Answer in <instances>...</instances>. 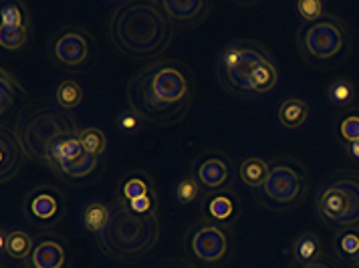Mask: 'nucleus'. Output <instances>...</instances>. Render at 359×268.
<instances>
[{
    "instance_id": "6",
    "label": "nucleus",
    "mask_w": 359,
    "mask_h": 268,
    "mask_svg": "<svg viewBox=\"0 0 359 268\" xmlns=\"http://www.w3.org/2000/svg\"><path fill=\"white\" fill-rule=\"evenodd\" d=\"M126 95H128L131 111L144 123H151L158 127L178 123L180 119L188 113V107H190V103L170 107V105H163L162 101H158V97L154 95V89H151V67L149 65L140 69L131 77L128 89H126Z\"/></svg>"
},
{
    "instance_id": "15",
    "label": "nucleus",
    "mask_w": 359,
    "mask_h": 268,
    "mask_svg": "<svg viewBox=\"0 0 359 268\" xmlns=\"http://www.w3.org/2000/svg\"><path fill=\"white\" fill-rule=\"evenodd\" d=\"M0 151H2V168H0V178L2 182L13 180L18 174V169L22 168V155H27L20 141L13 129H8L6 125L0 127Z\"/></svg>"
},
{
    "instance_id": "7",
    "label": "nucleus",
    "mask_w": 359,
    "mask_h": 268,
    "mask_svg": "<svg viewBox=\"0 0 359 268\" xmlns=\"http://www.w3.org/2000/svg\"><path fill=\"white\" fill-rule=\"evenodd\" d=\"M297 45L305 59L327 61L345 49L347 33L339 18L325 17L317 22L301 27L297 34Z\"/></svg>"
},
{
    "instance_id": "36",
    "label": "nucleus",
    "mask_w": 359,
    "mask_h": 268,
    "mask_svg": "<svg viewBox=\"0 0 359 268\" xmlns=\"http://www.w3.org/2000/svg\"><path fill=\"white\" fill-rule=\"evenodd\" d=\"M130 206L131 212L140 214V216H149V214H158V198H156V192L142 196V198H135V200L126 202Z\"/></svg>"
},
{
    "instance_id": "35",
    "label": "nucleus",
    "mask_w": 359,
    "mask_h": 268,
    "mask_svg": "<svg viewBox=\"0 0 359 268\" xmlns=\"http://www.w3.org/2000/svg\"><path fill=\"white\" fill-rule=\"evenodd\" d=\"M294 10H297V15L303 18L307 24H311V22L321 20L323 13H325V6H323L321 0H299L294 4Z\"/></svg>"
},
{
    "instance_id": "14",
    "label": "nucleus",
    "mask_w": 359,
    "mask_h": 268,
    "mask_svg": "<svg viewBox=\"0 0 359 268\" xmlns=\"http://www.w3.org/2000/svg\"><path fill=\"white\" fill-rule=\"evenodd\" d=\"M202 214L206 222L226 228V226H232L241 216V202L229 190L212 192V194H206L202 200Z\"/></svg>"
},
{
    "instance_id": "40",
    "label": "nucleus",
    "mask_w": 359,
    "mask_h": 268,
    "mask_svg": "<svg viewBox=\"0 0 359 268\" xmlns=\"http://www.w3.org/2000/svg\"><path fill=\"white\" fill-rule=\"evenodd\" d=\"M347 153H349L353 160H359V141H351V143H347Z\"/></svg>"
},
{
    "instance_id": "18",
    "label": "nucleus",
    "mask_w": 359,
    "mask_h": 268,
    "mask_svg": "<svg viewBox=\"0 0 359 268\" xmlns=\"http://www.w3.org/2000/svg\"><path fill=\"white\" fill-rule=\"evenodd\" d=\"M278 83V67L277 61L269 55L266 59H262L261 63L257 65V69L250 75L248 81V89H250V97L257 95H266L271 93Z\"/></svg>"
},
{
    "instance_id": "3",
    "label": "nucleus",
    "mask_w": 359,
    "mask_h": 268,
    "mask_svg": "<svg viewBox=\"0 0 359 268\" xmlns=\"http://www.w3.org/2000/svg\"><path fill=\"white\" fill-rule=\"evenodd\" d=\"M79 125L71 113L61 107L33 105L18 115L15 123V135L20 141L27 157L39 164L50 166L49 150L59 135L79 134Z\"/></svg>"
},
{
    "instance_id": "16",
    "label": "nucleus",
    "mask_w": 359,
    "mask_h": 268,
    "mask_svg": "<svg viewBox=\"0 0 359 268\" xmlns=\"http://www.w3.org/2000/svg\"><path fill=\"white\" fill-rule=\"evenodd\" d=\"M29 262L34 268H63L67 262L65 246L55 238L39 240Z\"/></svg>"
},
{
    "instance_id": "32",
    "label": "nucleus",
    "mask_w": 359,
    "mask_h": 268,
    "mask_svg": "<svg viewBox=\"0 0 359 268\" xmlns=\"http://www.w3.org/2000/svg\"><path fill=\"white\" fill-rule=\"evenodd\" d=\"M327 99L335 107H349L355 99V87L347 79H335L327 87Z\"/></svg>"
},
{
    "instance_id": "29",
    "label": "nucleus",
    "mask_w": 359,
    "mask_h": 268,
    "mask_svg": "<svg viewBox=\"0 0 359 268\" xmlns=\"http://www.w3.org/2000/svg\"><path fill=\"white\" fill-rule=\"evenodd\" d=\"M174 198H176V202H178L180 206L190 208V206H194L196 202L204 200V190L200 188V184L196 182V178H194L192 174H188V176L178 178V182L174 184Z\"/></svg>"
},
{
    "instance_id": "33",
    "label": "nucleus",
    "mask_w": 359,
    "mask_h": 268,
    "mask_svg": "<svg viewBox=\"0 0 359 268\" xmlns=\"http://www.w3.org/2000/svg\"><path fill=\"white\" fill-rule=\"evenodd\" d=\"M2 24L4 27H17V29H29V13L22 2H2L0 6Z\"/></svg>"
},
{
    "instance_id": "13",
    "label": "nucleus",
    "mask_w": 359,
    "mask_h": 268,
    "mask_svg": "<svg viewBox=\"0 0 359 268\" xmlns=\"http://www.w3.org/2000/svg\"><path fill=\"white\" fill-rule=\"evenodd\" d=\"M269 55L271 52H269V49L264 45L257 43V41H248L238 65L232 69L224 79H220V85L229 93L241 95V97H250V89H248L250 75H252V71L257 69V65L261 63L262 59H266Z\"/></svg>"
},
{
    "instance_id": "8",
    "label": "nucleus",
    "mask_w": 359,
    "mask_h": 268,
    "mask_svg": "<svg viewBox=\"0 0 359 268\" xmlns=\"http://www.w3.org/2000/svg\"><path fill=\"white\" fill-rule=\"evenodd\" d=\"M151 67V89L163 105L176 107L192 101V73L182 61H160Z\"/></svg>"
},
{
    "instance_id": "42",
    "label": "nucleus",
    "mask_w": 359,
    "mask_h": 268,
    "mask_svg": "<svg viewBox=\"0 0 359 268\" xmlns=\"http://www.w3.org/2000/svg\"><path fill=\"white\" fill-rule=\"evenodd\" d=\"M174 268H182V267H174Z\"/></svg>"
},
{
    "instance_id": "20",
    "label": "nucleus",
    "mask_w": 359,
    "mask_h": 268,
    "mask_svg": "<svg viewBox=\"0 0 359 268\" xmlns=\"http://www.w3.org/2000/svg\"><path fill=\"white\" fill-rule=\"evenodd\" d=\"M83 151L85 150H83L81 141H79V135H59V137L53 141V146H50L49 150V168L53 169V171H57V166H59V164H65V162H71V160H77Z\"/></svg>"
},
{
    "instance_id": "23",
    "label": "nucleus",
    "mask_w": 359,
    "mask_h": 268,
    "mask_svg": "<svg viewBox=\"0 0 359 268\" xmlns=\"http://www.w3.org/2000/svg\"><path fill=\"white\" fill-rule=\"evenodd\" d=\"M309 118V103L301 97H287L278 105L277 119L285 129H299Z\"/></svg>"
},
{
    "instance_id": "26",
    "label": "nucleus",
    "mask_w": 359,
    "mask_h": 268,
    "mask_svg": "<svg viewBox=\"0 0 359 268\" xmlns=\"http://www.w3.org/2000/svg\"><path fill=\"white\" fill-rule=\"evenodd\" d=\"M321 238L315 234V232H303L294 240L293 244V254L297 265H311V262H317L321 258Z\"/></svg>"
},
{
    "instance_id": "28",
    "label": "nucleus",
    "mask_w": 359,
    "mask_h": 268,
    "mask_svg": "<svg viewBox=\"0 0 359 268\" xmlns=\"http://www.w3.org/2000/svg\"><path fill=\"white\" fill-rule=\"evenodd\" d=\"M99 157L83 151L81 155L77 160H71V162H65V164H59L57 166V176L61 178H87L91 176L95 168H97Z\"/></svg>"
},
{
    "instance_id": "27",
    "label": "nucleus",
    "mask_w": 359,
    "mask_h": 268,
    "mask_svg": "<svg viewBox=\"0 0 359 268\" xmlns=\"http://www.w3.org/2000/svg\"><path fill=\"white\" fill-rule=\"evenodd\" d=\"M333 248L337 252V256L347 262H355L359 260V228H341L335 240H333Z\"/></svg>"
},
{
    "instance_id": "12",
    "label": "nucleus",
    "mask_w": 359,
    "mask_h": 268,
    "mask_svg": "<svg viewBox=\"0 0 359 268\" xmlns=\"http://www.w3.org/2000/svg\"><path fill=\"white\" fill-rule=\"evenodd\" d=\"M192 176L204 194L222 192L230 184V160L220 151H206L194 160Z\"/></svg>"
},
{
    "instance_id": "5",
    "label": "nucleus",
    "mask_w": 359,
    "mask_h": 268,
    "mask_svg": "<svg viewBox=\"0 0 359 268\" xmlns=\"http://www.w3.org/2000/svg\"><path fill=\"white\" fill-rule=\"evenodd\" d=\"M307 176L303 166L289 155L271 160L269 178L259 190V202L273 212H283L303 200Z\"/></svg>"
},
{
    "instance_id": "30",
    "label": "nucleus",
    "mask_w": 359,
    "mask_h": 268,
    "mask_svg": "<svg viewBox=\"0 0 359 268\" xmlns=\"http://www.w3.org/2000/svg\"><path fill=\"white\" fill-rule=\"evenodd\" d=\"M83 101V89L81 85L73 79H63L55 87V103L57 107L65 109V111H73L77 105H81Z\"/></svg>"
},
{
    "instance_id": "19",
    "label": "nucleus",
    "mask_w": 359,
    "mask_h": 268,
    "mask_svg": "<svg viewBox=\"0 0 359 268\" xmlns=\"http://www.w3.org/2000/svg\"><path fill=\"white\" fill-rule=\"evenodd\" d=\"M154 192V182L149 178V174L142 169H131L121 180H119V192L117 198L123 202H131L135 198H142Z\"/></svg>"
},
{
    "instance_id": "2",
    "label": "nucleus",
    "mask_w": 359,
    "mask_h": 268,
    "mask_svg": "<svg viewBox=\"0 0 359 268\" xmlns=\"http://www.w3.org/2000/svg\"><path fill=\"white\" fill-rule=\"evenodd\" d=\"M160 236L158 214L140 216L131 212L130 206L121 198L111 202V218L107 228L97 236L101 251L109 256L128 260L149 252Z\"/></svg>"
},
{
    "instance_id": "39",
    "label": "nucleus",
    "mask_w": 359,
    "mask_h": 268,
    "mask_svg": "<svg viewBox=\"0 0 359 268\" xmlns=\"http://www.w3.org/2000/svg\"><path fill=\"white\" fill-rule=\"evenodd\" d=\"M294 268H335L329 262H323V260H317V262H311V265H297Z\"/></svg>"
},
{
    "instance_id": "4",
    "label": "nucleus",
    "mask_w": 359,
    "mask_h": 268,
    "mask_svg": "<svg viewBox=\"0 0 359 268\" xmlns=\"http://www.w3.org/2000/svg\"><path fill=\"white\" fill-rule=\"evenodd\" d=\"M315 210L325 224L353 228L359 224V174L341 171L319 188Z\"/></svg>"
},
{
    "instance_id": "44",
    "label": "nucleus",
    "mask_w": 359,
    "mask_h": 268,
    "mask_svg": "<svg viewBox=\"0 0 359 268\" xmlns=\"http://www.w3.org/2000/svg\"><path fill=\"white\" fill-rule=\"evenodd\" d=\"M144 268H147V267H144Z\"/></svg>"
},
{
    "instance_id": "31",
    "label": "nucleus",
    "mask_w": 359,
    "mask_h": 268,
    "mask_svg": "<svg viewBox=\"0 0 359 268\" xmlns=\"http://www.w3.org/2000/svg\"><path fill=\"white\" fill-rule=\"evenodd\" d=\"M77 135H79L83 150L95 157H101L107 150V135L103 134V129L97 125H85Z\"/></svg>"
},
{
    "instance_id": "10",
    "label": "nucleus",
    "mask_w": 359,
    "mask_h": 268,
    "mask_svg": "<svg viewBox=\"0 0 359 268\" xmlns=\"http://www.w3.org/2000/svg\"><path fill=\"white\" fill-rule=\"evenodd\" d=\"M91 49H93L91 36L79 27H65L50 41V55L55 63L65 69H77L85 65L91 57Z\"/></svg>"
},
{
    "instance_id": "22",
    "label": "nucleus",
    "mask_w": 359,
    "mask_h": 268,
    "mask_svg": "<svg viewBox=\"0 0 359 268\" xmlns=\"http://www.w3.org/2000/svg\"><path fill=\"white\" fill-rule=\"evenodd\" d=\"M163 13L174 22H192L204 15L206 2L204 0H162Z\"/></svg>"
},
{
    "instance_id": "41",
    "label": "nucleus",
    "mask_w": 359,
    "mask_h": 268,
    "mask_svg": "<svg viewBox=\"0 0 359 268\" xmlns=\"http://www.w3.org/2000/svg\"><path fill=\"white\" fill-rule=\"evenodd\" d=\"M27 268H34V267H31V265H29V267H27Z\"/></svg>"
},
{
    "instance_id": "1",
    "label": "nucleus",
    "mask_w": 359,
    "mask_h": 268,
    "mask_svg": "<svg viewBox=\"0 0 359 268\" xmlns=\"http://www.w3.org/2000/svg\"><path fill=\"white\" fill-rule=\"evenodd\" d=\"M172 20L160 2H123L109 18V36L119 52L146 59L162 52L172 41Z\"/></svg>"
},
{
    "instance_id": "37",
    "label": "nucleus",
    "mask_w": 359,
    "mask_h": 268,
    "mask_svg": "<svg viewBox=\"0 0 359 268\" xmlns=\"http://www.w3.org/2000/svg\"><path fill=\"white\" fill-rule=\"evenodd\" d=\"M339 135L345 143L359 141V111H353L349 115H345L339 123Z\"/></svg>"
},
{
    "instance_id": "25",
    "label": "nucleus",
    "mask_w": 359,
    "mask_h": 268,
    "mask_svg": "<svg viewBox=\"0 0 359 268\" xmlns=\"http://www.w3.org/2000/svg\"><path fill=\"white\" fill-rule=\"evenodd\" d=\"M22 87L18 81L6 71H0V113L2 118H11L17 111L18 103L22 99Z\"/></svg>"
},
{
    "instance_id": "21",
    "label": "nucleus",
    "mask_w": 359,
    "mask_h": 268,
    "mask_svg": "<svg viewBox=\"0 0 359 268\" xmlns=\"http://www.w3.org/2000/svg\"><path fill=\"white\" fill-rule=\"evenodd\" d=\"M111 218V204L101 200H91L83 206L81 212V222L83 228L89 232V234L99 236L109 224Z\"/></svg>"
},
{
    "instance_id": "17",
    "label": "nucleus",
    "mask_w": 359,
    "mask_h": 268,
    "mask_svg": "<svg viewBox=\"0 0 359 268\" xmlns=\"http://www.w3.org/2000/svg\"><path fill=\"white\" fill-rule=\"evenodd\" d=\"M34 238L25 230H2L0 232V252L13 260H29L34 251Z\"/></svg>"
},
{
    "instance_id": "34",
    "label": "nucleus",
    "mask_w": 359,
    "mask_h": 268,
    "mask_svg": "<svg viewBox=\"0 0 359 268\" xmlns=\"http://www.w3.org/2000/svg\"><path fill=\"white\" fill-rule=\"evenodd\" d=\"M29 29H17V27H4L0 24V45L6 50H18L27 43Z\"/></svg>"
},
{
    "instance_id": "24",
    "label": "nucleus",
    "mask_w": 359,
    "mask_h": 268,
    "mask_svg": "<svg viewBox=\"0 0 359 268\" xmlns=\"http://www.w3.org/2000/svg\"><path fill=\"white\" fill-rule=\"evenodd\" d=\"M269 169H271L269 160L259 157V155H248L238 164V178L248 188L261 190L264 182H266V178H269Z\"/></svg>"
},
{
    "instance_id": "11",
    "label": "nucleus",
    "mask_w": 359,
    "mask_h": 268,
    "mask_svg": "<svg viewBox=\"0 0 359 268\" xmlns=\"http://www.w3.org/2000/svg\"><path fill=\"white\" fill-rule=\"evenodd\" d=\"M188 246L200 262H206V265L220 262L229 252V232L222 226L202 220L190 230Z\"/></svg>"
},
{
    "instance_id": "38",
    "label": "nucleus",
    "mask_w": 359,
    "mask_h": 268,
    "mask_svg": "<svg viewBox=\"0 0 359 268\" xmlns=\"http://www.w3.org/2000/svg\"><path fill=\"white\" fill-rule=\"evenodd\" d=\"M142 119L137 118L131 109H126V111H121L117 119H115V125H117V129L121 132V134H128L133 135L137 134L140 129H142Z\"/></svg>"
},
{
    "instance_id": "9",
    "label": "nucleus",
    "mask_w": 359,
    "mask_h": 268,
    "mask_svg": "<svg viewBox=\"0 0 359 268\" xmlns=\"http://www.w3.org/2000/svg\"><path fill=\"white\" fill-rule=\"evenodd\" d=\"M22 210L29 222L36 226H55L65 216L67 204L63 194L53 185H39L27 192L22 200Z\"/></svg>"
},
{
    "instance_id": "43",
    "label": "nucleus",
    "mask_w": 359,
    "mask_h": 268,
    "mask_svg": "<svg viewBox=\"0 0 359 268\" xmlns=\"http://www.w3.org/2000/svg\"><path fill=\"white\" fill-rule=\"evenodd\" d=\"M358 267H359V260H358Z\"/></svg>"
}]
</instances>
